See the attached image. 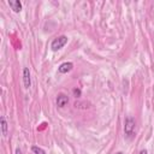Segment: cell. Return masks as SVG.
Listing matches in <instances>:
<instances>
[{
    "label": "cell",
    "instance_id": "cell-1",
    "mask_svg": "<svg viewBox=\"0 0 154 154\" xmlns=\"http://www.w3.org/2000/svg\"><path fill=\"white\" fill-rule=\"evenodd\" d=\"M135 125H136V122L132 117H128L125 119V122H124V132H125L126 137H131L134 135Z\"/></svg>",
    "mask_w": 154,
    "mask_h": 154
},
{
    "label": "cell",
    "instance_id": "cell-2",
    "mask_svg": "<svg viewBox=\"0 0 154 154\" xmlns=\"http://www.w3.org/2000/svg\"><path fill=\"white\" fill-rule=\"evenodd\" d=\"M66 43H67V37H66L65 35H61V36L55 37V38L52 41L51 48H52V51H58V49H61Z\"/></svg>",
    "mask_w": 154,
    "mask_h": 154
},
{
    "label": "cell",
    "instance_id": "cell-3",
    "mask_svg": "<svg viewBox=\"0 0 154 154\" xmlns=\"http://www.w3.org/2000/svg\"><path fill=\"white\" fill-rule=\"evenodd\" d=\"M23 83H24V88L29 89L31 85V78H30V71L28 67L23 69Z\"/></svg>",
    "mask_w": 154,
    "mask_h": 154
},
{
    "label": "cell",
    "instance_id": "cell-4",
    "mask_svg": "<svg viewBox=\"0 0 154 154\" xmlns=\"http://www.w3.org/2000/svg\"><path fill=\"white\" fill-rule=\"evenodd\" d=\"M69 103V97H67V95H65V94H59L58 96H57V106L58 107H60V108H64L66 105Z\"/></svg>",
    "mask_w": 154,
    "mask_h": 154
},
{
    "label": "cell",
    "instance_id": "cell-5",
    "mask_svg": "<svg viewBox=\"0 0 154 154\" xmlns=\"http://www.w3.org/2000/svg\"><path fill=\"white\" fill-rule=\"evenodd\" d=\"M72 67H73V64L70 61H66V63H63L61 65H59L58 71H59V73H67L72 70Z\"/></svg>",
    "mask_w": 154,
    "mask_h": 154
},
{
    "label": "cell",
    "instance_id": "cell-6",
    "mask_svg": "<svg viewBox=\"0 0 154 154\" xmlns=\"http://www.w3.org/2000/svg\"><path fill=\"white\" fill-rule=\"evenodd\" d=\"M8 5L14 12H20L22 11V2L19 0H8Z\"/></svg>",
    "mask_w": 154,
    "mask_h": 154
},
{
    "label": "cell",
    "instance_id": "cell-7",
    "mask_svg": "<svg viewBox=\"0 0 154 154\" xmlns=\"http://www.w3.org/2000/svg\"><path fill=\"white\" fill-rule=\"evenodd\" d=\"M0 123H1V132H2V135L7 136V128H8V125H7V122H6L4 116L0 118Z\"/></svg>",
    "mask_w": 154,
    "mask_h": 154
},
{
    "label": "cell",
    "instance_id": "cell-8",
    "mask_svg": "<svg viewBox=\"0 0 154 154\" xmlns=\"http://www.w3.org/2000/svg\"><path fill=\"white\" fill-rule=\"evenodd\" d=\"M31 150H32L34 154H46V152H45L42 148L37 147V146H32V147H31Z\"/></svg>",
    "mask_w": 154,
    "mask_h": 154
},
{
    "label": "cell",
    "instance_id": "cell-9",
    "mask_svg": "<svg viewBox=\"0 0 154 154\" xmlns=\"http://www.w3.org/2000/svg\"><path fill=\"white\" fill-rule=\"evenodd\" d=\"M72 94H73L75 97H79L81 94H82V91H81L79 88H73V89H72Z\"/></svg>",
    "mask_w": 154,
    "mask_h": 154
},
{
    "label": "cell",
    "instance_id": "cell-10",
    "mask_svg": "<svg viewBox=\"0 0 154 154\" xmlns=\"http://www.w3.org/2000/svg\"><path fill=\"white\" fill-rule=\"evenodd\" d=\"M138 154H148V153H147V150H146V149H142V150H141Z\"/></svg>",
    "mask_w": 154,
    "mask_h": 154
},
{
    "label": "cell",
    "instance_id": "cell-11",
    "mask_svg": "<svg viewBox=\"0 0 154 154\" xmlns=\"http://www.w3.org/2000/svg\"><path fill=\"white\" fill-rule=\"evenodd\" d=\"M16 154H22V150H20L19 148H17V149H16Z\"/></svg>",
    "mask_w": 154,
    "mask_h": 154
},
{
    "label": "cell",
    "instance_id": "cell-12",
    "mask_svg": "<svg viewBox=\"0 0 154 154\" xmlns=\"http://www.w3.org/2000/svg\"><path fill=\"white\" fill-rule=\"evenodd\" d=\"M117 154H123V153H122V152H118V153H117Z\"/></svg>",
    "mask_w": 154,
    "mask_h": 154
}]
</instances>
